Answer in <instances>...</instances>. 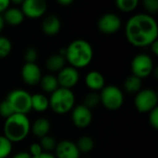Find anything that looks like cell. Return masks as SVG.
<instances>
[{
    "label": "cell",
    "instance_id": "6da1fadb",
    "mask_svg": "<svg viewBox=\"0 0 158 158\" xmlns=\"http://www.w3.org/2000/svg\"><path fill=\"white\" fill-rule=\"evenodd\" d=\"M125 35L128 42L135 47L150 46L157 40V22L149 14H136L128 19Z\"/></svg>",
    "mask_w": 158,
    "mask_h": 158
},
{
    "label": "cell",
    "instance_id": "7a4b0ae2",
    "mask_svg": "<svg viewBox=\"0 0 158 158\" xmlns=\"http://www.w3.org/2000/svg\"><path fill=\"white\" fill-rule=\"evenodd\" d=\"M94 49L85 40L78 39L71 42L65 49V59L70 67L78 69L87 67L93 60Z\"/></svg>",
    "mask_w": 158,
    "mask_h": 158
},
{
    "label": "cell",
    "instance_id": "3957f363",
    "mask_svg": "<svg viewBox=\"0 0 158 158\" xmlns=\"http://www.w3.org/2000/svg\"><path fill=\"white\" fill-rule=\"evenodd\" d=\"M31 131V122L27 115L13 114L6 118L4 136L12 143L23 141Z\"/></svg>",
    "mask_w": 158,
    "mask_h": 158
},
{
    "label": "cell",
    "instance_id": "277c9868",
    "mask_svg": "<svg viewBox=\"0 0 158 158\" xmlns=\"http://www.w3.org/2000/svg\"><path fill=\"white\" fill-rule=\"evenodd\" d=\"M75 96L71 90L58 88L51 94L49 98V107L58 115H64L71 111L74 107Z\"/></svg>",
    "mask_w": 158,
    "mask_h": 158
},
{
    "label": "cell",
    "instance_id": "5b68a950",
    "mask_svg": "<svg viewBox=\"0 0 158 158\" xmlns=\"http://www.w3.org/2000/svg\"><path fill=\"white\" fill-rule=\"evenodd\" d=\"M31 94L22 89H16L11 91L6 100L10 105L15 114L27 115L31 110Z\"/></svg>",
    "mask_w": 158,
    "mask_h": 158
},
{
    "label": "cell",
    "instance_id": "8992f818",
    "mask_svg": "<svg viewBox=\"0 0 158 158\" xmlns=\"http://www.w3.org/2000/svg\"><path fill=\"white\" fill-rule=\"evenodd\" d=\"M100 103L108 110H118L119 109L124 102V95L122 91L115 86L108 85L105 86L100 93Z\"/></svg>",
    "mask_w": 158,
    "mask_h": 158
},
{
    "label": "cell",
    "instance_id": "52a82bcc",
    "mask_svg": "<svg viewBox=\"0 0 158 158\" xmlns=\"http://www.w3.org/2000/svg\"><path fill=\"white\" fill-rule=\"evenodd\" d=\"M158 96L156 91L143 89L136 94L134 105L140 113H150L157 107Z\"/></svg>",
    "mask_w": 158,
    "mask_h": 158
},
{
    "label": "cell",
    "instance_id": "ba28073f",
    "mask_svg": "<svg viewBox=\"0 0 158 158\" xmlns=\"http://www.w3.org/2000/svg\"><path fill=\"white\" fill-rule=\"evenodd\" d=\"M154 71V62L150 56L146 54H139L135 56L131 61V72L133 76L144 79L151 75Z\"/></svg>",
    "mask_w": 158,
    "mask_h": 158
},
{
    "label": "cell",
    "instance_id": "9c48e42d",
    "mask_svg": "<svg viewBox=\"0 0 158 158\" xmlns=\"http://www.w3.org/2000/svg\"><path fill=\"white\" fill-rule=\"evenodd\" d=\"M20 10L24 17L38 19L46 12L47 3L44 0H24L21 4Z\"/></svg>",
    "mask_w": 158,
    "mask_h": 158
},
{
    "label": "cell",
    "instance_id": "30bf717a",
    "mask_svg": "<svg viewBox=\"0 0 158 158\" xmlns=\"http://www.w3.org/2000/svg\"><path fill=\"white\" fill-rule=\"evenodd\" d=\"M97 27L105 34H113L120 30L121 19L114 13H106L98 19Z\"/></svg>",
    "mask_w": 158,
    "mask_h": 158
},
{
    "label": "cell",
    "instance_id": "8fae6325",
    "mask_svg": "<svg viewBox=\"0 0 158 158\" xmlns=\"http://www.w3.org/2000/svg\"><path fill=\"white\" fill-rule=\"evenodd\" d=\"M71 119L75 127L85 129L92 123L93 114L91 109L83 105H79L71 110Z\"/></svg>",
    "mask_w": 158,
    "mask_h": 158
},
{
    "label": "cell",
    "instance_id": "7c38bea8",
    "mask_svg": "<svg viewBox=\"0 0 158 158\" xmlns=\"http://www.w3.org/2000/svg\"><path fill=\"white\" fill-rule=\"evenodd\" d=\"M79 79L80 75L78 69L72 67H64L56 76L59 87L69 90L79 82Z\"/></svg>",
    "mask_w": 158,
    "mask_h": 158
},
{
    "label": "cell",
    "instance_id": "4fadbf2b",
    "mask_svg": "<svg viewBox=\"0 0 158 158\" xmlns=\"http://www.w3.org/2000/svg\"><path fill=\"white\" fill-rule=\"evenodd\" d=\"M21 78L27 85H36L42 79L41 69L36 63H25L21 69Z\"/></svg>",
    "mask_w": 158,
    "mask_h": 158
},
{
    "label": "cell",
    "instance_id": "5bb4252c",
    "mask_svg": "<svg viewBox=\"0 0 158 158\" xmlns=\"http://www.w3.org/2000/svg\"><path fill=\"white\" fill-rule=\"evenodd\" d=\"M56 158H80V152L76 146V143L63 140L56 144L55 149Z\"/></svg>",
    "mask_w": 158,
    "mask_h": 158
},
{
    "label": "cell",
    "instance_id": "9a60e30c",
    "mask_svg": "<svg viewBox=\"0 0 158 158\" xmlns=\"http://www.w3.org/2000/svg\"><path fill=\"white\" fill-rule=\"evenodd\" d=\"M85 84L90 90H92V92L97 93L105 87V78L99 71L93 70L87 73L85 77Z\"/></svg>",
    "mask_w": 158,
    "mask_h": 158
},
{
    "label": "cell",
    "instance_id": "2e32d148",
    "mask_svg": "<svg viewBox=\"0 0 158 158\" xmlns=\"http://www.w3.org/2000/svg\"><path fill=\"white\" fill-rule=\"evenodd\" d=\"M61 29V22L58 17L56 15H49L44 18L42 22V30L43 31L49 36L56 35Z\"/></svg>",
    "mask_w": 158,
    "mask_h": 158
},
{
    "label": "cell",
    "instance_id": "e0dca14e",
    "mask_svg": "<svg viewBox=\"0 0 158 158\" xmlns=\"http://www.w3.org/2000/svg\"><path fill=\"white\" fill-rule=\"evenodd\" d=\"M5 24L11 26H18L23 22L24 15L22 11L18 7H8L2 15Z\"/></svg>",
    "mask_w": 158,
    "mask_h": 158
},
{
    "label": "cell",
    "instance_id": "ac0fdd59",
    "mask_svg": "<svg viewBox=\"0 0 158 158\" xmlns=\"http://www.w3.org/2000/svg\"><path fill=\"white\" fill-rule=\"evenodd\" d=\"M50 129H51L50 121L45 118H37L33 122L32 126H31V131H32L33 135L40 139L48 135Z\"/></svg>",
    "mask_w": 158,
    "mask_h": 158
},
{
    "label": "cell",
    "instance_id": "d6986e66",
    "mask_svg": "<svg viewBox=\"0 0 158 158\" xmlns=\"http://www.w3.org/2000/svg\"><path fill=\"white\" fill-rule=\"evenodd\" d=\"M66 64V59L63 56L57 54L49 56L45 62V67L50 72H59Z\"/></svg>",
    "mask_w": 158,
    "mask_h": 158
},
{
    "label": "cell",
    "instance_id": "ffe728a7",
    "mask_svg": "<svg viewBox=\"0 0 158 158\" xmlns=\"http://www.w3.org/2000/svg\"><path fill=\"white\" fill-rule=\"evenodd\" d=\"M31 109L36 112H44L49 107V99L42 94H34L31 97Z\"/></svg>",
    "mask_w": 158,
    "mask_h": 158
},
{
    "label": "cell",
    "instance_id": "44dd1931",
    "mask_svg": "<svg viewBox=\"0 0 158 158\" xmlns=\"http://www.w3.org/2000/svg\"><path fill=\"white\" fill-rule=\"evenodd\" d=\"M39 83H40L42 90L47 94H52L59 88L56 77L51 74L42 76V79Z\"/></svg>",
    "mask_w": 158,
    "mask_h": 158
},
{
    "label": "cell",
    "instance_id": "7402d4cb",
    "mask_svg": "<svg viewBox=\"0 0 158 158\" xmlns=\"http://www.w3.org/2000/svg\"><path fill=\"white\" fill-rule=\"evenodd\" d=\"M142 88V80L136 76L131 75L124 81V89L127 93L137 94L141 91Z\"/></svg>",
    "mask_w": 158,
    "mask_h": 158
},
{
    "label": "cell",
    "instance_id": "603a6c76",
    "mask_svg": "<svg viewBox=\"0 0 158 158\" xmlns=\"http://www.w3.org/2000/svg\"><path fill=\"white\" fill-rule=\"evenodd\" d=\"M76 146H77L80 154L81 153L87 154V153H90L94 149V142L93 138H91L89 136H82L78 140Z\"/></svg>",
    "mask_w": 158,
    "mask_h": 158
},
{
    "label": "cell",
    "instance_id": "cb8c5ba5",
    "mask_svg": "<svg viewBox=\"0 0 158 158\" xmlns=\"http://www.w3.org/2000/svg\"><path fill=\"white\" fill-rule=\"evenodd\" d=\"M43 149L44 152L46 153H50L52 151H55L56 147V141L54 137L50 136V135H46L43 138H41L40 143H39Z\"/></svg>",
    "mask_w": 158,
    "mask_h": 158
},
{
    "label": "cell",
    "instance_id": "d4e9b609",
    "mask_svg": "<svg viewBox=\"0 0 158 158\" xmlns=\"http://www.w3.org/2000/svg\"><path fill=\"white\" fill-rule=\"evenodd\" d=\"M139 5L138 0H117L116 6L118 8L123 12L133 11Z\"/></svg>",
    "mask_w": 158,
    "mask_h": 158
},
{
    "label": "cell",
    "instance_id": "484cf974",
    "mask_svg": "<svg viewBox=\"0 0 158 158\" xmlns=\"http://www.w3.org/2000/svg\"><path fill=\"white\" fill-rule=\"evenodd\" d=\"M100 104V95L96 92H91L86 94L83 100V106L88 107L89 109L96 107Z\"/></svg>",
    "mask_w": 158,
    "mask_h": 158
},
{
    "label": "cell",
    "instance_id": "4316f807",
    "mask_svg": "<svg viewBox=\"0 0 158 158\" xmlns=\"http://www.w3.org/2000/svg\"><path fill=\"white\" fill-rule=\"evenodd\" d=\"M12 152V143L4 135H0V158H6Z\"/></svg>",
    "mask_w": 158,
    "mask_h": 158
},
{
    "label": "cell",
    "instance_id": "83f0119b",
    "mask_svg": "<svg viewBox=\"0 0 158 158\" xmlns=\"http://www.w3.org/2000/svg\"><path fill=\"white\" fill-rule=\"evenodd\" d=\"M12 50V44L10 40L5 36H0V59L6 57Z\"/></svg>",
    "mask_w": 158,
    "mask_h": 158
},
{
    "label": "cell",
    "instance_id": "f1b7e54d",
    "mask_svg": "<svg viewBox=\"0 0 158 158\" xmlns=\"http://www.w3.org/2000/svg\"><path fill=\"white\" fill-rule=\"evenodd\" d=\"M13 114H15L10 106V105L8 104V102L5 99L0 103V116L2 118H7L10 116H12Z\"/></svg>",
    "mask_w": 158,
    "mask_h": 158
},
{
    "label": "cell",
    "instance_id": "f546056e",
    "mask_svg": "<svg viewBox=\"0 0 158 158\" xmlns=\"http://www.w3.org/2000/svg\"><path fill=\"white\" fill-rule=\"evenodd\" d=\"M37 56H38L37 51L32 47H29L24 51L23 57L26 63H35Z\"/></svg>",
    "mask_w": 158,
    "mask_h": 158
},
{
    "label": "cell",
    "instance_id": "4dcf8cb0",
    "mask_svg": "<svg viewBox=\"0 0 158 158\" xmlns=\"http://www.w3.org/2000/svg\"><path fill=\"white\" fill-rule=\"evenodd\" d=\"M144 8L152 14H155L158 11V1L157 0H144L143 3Z\"/></svg>",
    "mask_w": 158,
    "mask_h": 158
},
{
    "label": "cell",
    "instance_id": "1f68e13d",
    "mask_svg": "<svg viewBox=\"0 0 158 158\" xmlns=\"http://www.w3.org/2000/svg\"><path fill=\"white\" fill-rule=\"evenodd\" d=\"M149 123L151 126L157 130L158 129V107L155 108L149 113Z\"/></svg>",
    "mask_w": 158,
    "mask_h": 158
},
{
    "label": "cell",
    "instance_id": "d6a6232c",
    "mask_svg": "<svg viewBox=\"0 0 158 158\" xmlns=\"http://www.w3.org/2000/svg\"><path fill=\"white\" fill-rule=\"evenodd\" d=\"M43 152H44V151H43V149H42V147H41V145H40L39 143H35L31 144L29 154L31 155V157H33V156H39L40 154H42Z\"/></svg>",
    "mask_w": 158,
    "mask_h": 158
},
{
    "label": "cell",
    "instance_id": "836d02e7",
    "mask_svg": "<svg viewBox=\"0 0 158 158\" xmlns=\"http://www.w3.org/2000/svg\"><path fill=\"white\" fill-rule=\"evenodd\" d=\"M10 5V1L8 0H0V15H2V13H4Z\"/></svg>",
    "mask_w": 158,
    "mask_h": 158
},
{
    "label": "cell",
    "instance_id": "e575fe53",
    "mask_svg": "<svg viewBox=\"0 0 158 158\" xmlns=\"http://www.w3.org/2000/svg\"><path fill=\"white\" fill-rule=\"evenodd\" d=\"M12 158H31V156L28 152H19L16 154Z\"/></svg>",
    "mask_w": 158,
    "mask_h": 158
},
{
    "label": "cell",
    "instance_id": "d590c367",
    "mask_svg": "<svg viewBox=\"0 0 158 158\" xmlns=\"http://www.w3.org/2000/svg\"><path fill=\"white\" fill-rule=\"evenodd\" d=\"M31 158H56L54 155H52L51 153H46V152H43L42 154H40L37 156H33Z\"/></svg>",
    "mask_w": 158,
    "mask_h": 158
},
{
    "label": "cell",
    "instance_id": "8d00e7d4",
    "mask_svg": "<svg viewBox=\"0 0 158 158\" xmlns=\"http://www.w3.org/2000/svg\"><path fill=\"white\" fill-rule=\"evenodd\" d=\"M151 50L153 51V53L156 55V56H157L158 55V40L156 41H155L151 45Z\"/></svg>",
    "mask_w": 158,
    "mask_h": 158
},
{
    "label": "cell",
    "instance_id": "74e56055",
    "mask_svg": "<svg viewBox=\"0 0 158 158\" xmlns=\"http://www.w3.org/2000/svg\"><path fill=\"white\" fill-rule=\"evenodd\" d=\"M72 0H58L57 3L61 6H69L70 4H72Z\"/></svg>",
    "mask_w": 158,
    "mask_h": 158
},
{
    "label": "cell",
    "instance_id": "f35d334b",
    "mask_svg": "<svg viewBox=\"0 0 158 158\" xmlns=\"http://www.w3.org/2000/svg\"><path fill=\"white\" fill-rule=\"evenodd\" d=\"M4 27H5V21H4V19H3L2 15H0V33H1V31H3Z\"/></svg>",
    "mask_w": 158,
    "mask_h": 158
}]
</instances>
